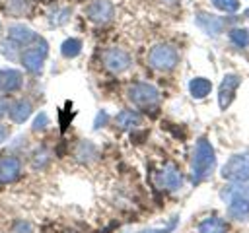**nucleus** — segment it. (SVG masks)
Here are the masks:
<instances>
[{
    "label": "nucleus",
    "instance_id": "obj_15",
    "mask_svg": "<svg viewBox=\"0 0 249 233\" xmlns=\"http://www.w3.org/2000/svg\"><path fill=\"white\" fill-rule=\"evenodd\" d=\"M31 113H33V105H31V101H27V99H18V101H14V103L8 107L10 118H12L14 122H18V124L25 122V120L31 116Z\"/></svg>",
    "mask_w": 249,
    "mask_h": 233
},
{
    "label": "nucleus",
    "instance_id": "obj_7",
    "mask_svg": "<svg viewBox=\"0 0 249 233\" xmlns=\"http://www.w3.org/2000/svg\"><path fill=\"white\" fill-rule=\"evenodd\" d=\"M239 83H241V76H239V74L230 72V74H226V76L222 78L220 87H218V107H220L222 111H226V109L231 105Z\"/></svg>",
    "mask_w": 249,
    "mask_h": 233
},
{
    "label": "nucleus",
    "instance_id": "obj_3",
    "mask_svg": "<svg viewBox=\"0 0 249 233\" xmlns=\"http://www.w3.org/2000/svg\"><path fill=\"white\" fill-rule=\"evenodd\" d=\"M126 95L140 109H152V107H156L160 103L158 87L148 83V82H134V83H130L128 89H126Z\"/></svg>",
    "mask_w": 249,
    "mask_h": 233
},
{
    "label": "nucleus",
    "instance_id": "obj_6",
    "mask_svg": "<svg viewBox=\"0 0 249 233\" xmlns=\"http://www.w3.org/2000/svg\"><path fill=\"white\" fill-rule=\"evenodd\" d=\"M101 60H103V66L111 74H123L132 64L130 52L124 50V49H121V47H109V49H105L103 54H101Z\"/></svg>",
    "mask_w": 249,
    "mask_h": 233
},
{
    "label": "nucleus",
    "instance_id": "obj_16",
    "mask_svg": "<svg viewBox=\"0 0 249 233\" xmlns=\"http://www.w3.org/2000/svg\"><path fill=\"white\" fill-rule=\"evenodd\" d=\"M140 122H142V116H140L136 111H132V109H123V111L117 113V116H115V124H117L119 128H123V130L136 128Z\"/></svg>",
    "mask_w": 249,
    "mask_h": 233
},
{
    "label": "nucleus",
    "instance_id": "obj_28",
    "mask_svg": "<svg viewBox=\"0 0 249 233\" xmlns=\"http://www.w3.org/2000/svg\"><path fill=\"white\" fill-rule=\"evenodd\" d=\"M107 120H109V115H107L105 111H99V113H97V116H95V124H93V126H95V128H101Z\"/></svg>",
    "mask_w": 249,
    "mask_h": 233
},
{
    "label": "nucleus",
    "instance_id": "obj_27",
    "mask_svg": "<svg viewBox=\"0 0 249 233\" xmlns=\"http://www.w3.org/2000/svg\"><path fill=\"white\" fill-rule=\"evenodd\" d=\"M175 225H177V216H175L165 227H161V229H146V231H142V233H171V231L175 229Z\"/></svg>",
    "mask_w": 249,
    "mask_h": 233
},
{
    "label": "nucleus",
    "instance_id": "obj_1",
    "mask_svg": "<svg viewBox=\"0 0 249 233\" xmlns=\"http://www.w3.org/2000/svg\"><path fill=\"white\" fill-rule=\"evenodd\" d=\"M216 169V153L212 144L206 138H198L193 150V157H191V179L193 183H200L206 181L212 171Z\"/></svg>",
    "mask_w": 249,
    "mask_h": 233
},
{
    "label": "nucleus",
    "instance_id": "obj_25",
    "mask_svg": "<svg viewBox=\"0 0 249 233\" xmlns=\"http://www.w3.org/2000/svg\"><path fill=\"white\" fill-rule=\"evenodd\" d=\"M68 19H70V8H60V10L53 12V16H51V21H53L54 25H62V23H66Z\"/></svg>",
    "mask_w": 249,
    "mask_h": 233
},
{
    "label": "nucleus",
    "instance_id": "obj_33",
    "mask_svg": "<svg viewBox=\"0 0 249 233\" xmlns=\"http://www.w3.org/2000/svg\"><path fill=\"white\" fill-rule=\"evenodd\" d=\"M169 2H177V0H169Z\"/></svg>",
    "mask_w": 249,
    "mask_h": 233
},
{
    "label": "nucleus",
    "instance_id": "obj_5",
    "mask_svg": "<svg viewBox=\"0 0 249 233\" xmlns=\"http://www.w3.org/2000/svg\"><path fill=\"white\" fill-rule=\"evenodd\" d=\"M220 175H222V179H226L230 183H245V181H249V153L231 155L224 163Z\"/></svg>",
    "mask_w": 249,
    "mask_h": 233
},
{
    "label": "nucleus",
    "instance_id": "obj_19",
    "mask_svg": "<svg viewBox=\"0 0 249 233\" xmlns=\"http://www.w3.org/2000/svg\"><path fill=\"white\" fill-rule=\"evenodd\" d=\"M228 225L222 217H206L198 223V233H226Z\"/></svg>",
    "mask_w": 249,
    "mask_h": 233
},
{
    "label": "nucleus",
    "instance_id": "obj_20",
    "mask_svg": "<svg viewBox=\"0 0 249 233\" xmlns=\"http://www.w3.org/2000/svg\"><path fill=\"white\" fill-rule=\"evenodd\" d=\"M80 52H82V41H80V39L70 37V39L62 41V45H60V54H62L64 58H76Z\"/></svg>",
    "mask_w": 249,
    "mask_h": 233
},
{
    "label": "nucleus",
    "instance_id": "obj_17",
    "mask_svg": "<svg viewBox=\"0 0 249 233\" xmlns=\"http://www.w3.org/2000/svg\"><path fill=\"white\" fill-rule=\"evenodd\" d=\"M212 91V82L206 80V78H193L189 82V93L195 97V99H204L208 93Z\"/></svg>",
    "mask_w": 249,
    "mask_h": 233
},
{
    "label": "nucleus",
    "instance_id": "obj_24",
    "mask_svg": "<svg viewBox=\"0 0 249 233\" xmlns=\"http://www.w3.org/2000/svg\"><path fill=\"white\" fill-rule=\"evenodd\" d=\"M8 10L14 16H23L29 10V2L27 0H8Z\"/></svg>",
    "mask_w": 249,
    "mask_h": 233
},
{
    "label": "nucleus",
    "instance_id": "obj_29",
    "mask_svg": "<svg viewBox=\"0 0 249 233\" xmlns=\"http://www.w3.org/2000/svg\"><path fill=\"white\" fill-rule=\"evenodd\" d=\"M8 138V126H4V124H0V144L4 142Z\"/></svg>",
    "mask_w": 249,
    "mask_h": 233
},
{
    "label": "nucleus",
    "instance_id": "obj_32",
    "mask_svg": "<svg viewBox=\"0 0 249 233\" xmlns=\"http://www.w3.org/2000/svg\"><path fill=\"white\" fill-rule=\"evenodd\" d=\"M0 33H2V23H0Z\"/></svg>",
    "mask_w": 249,
    "mask_h": 233
},
{
    "label": "nucleus",
    "instance_id": "obj_22",
    "mask_svg": "<svg viewBox=\"0 0 249 233\" xmlns=\"http://www.w3.org/2000/svg\"><path fill=\"white\" fill-rule=\"evenodd\" d=\"M214 8H218L220 12H226V14H233L239 10V0H210Z\"/></svg>",
    "mask_w": 249,
    "mask_h": 233
},
{
    "label": "nucleus",
    "instance_id": "obj_30",
    "mask_svg": "<svg viewBox=\"0 0 249 233\" xmlns=\"http://www.w3.org/2000/svg\"><path fill=\"white\" fill-rule=\"evenodd\" d=\"M8 107H10V105H6V103H4L2 99H0V118H2V116H4L6 113H8Z\"/></svg>",
    "mask_w": 249,
    "mask_h": 233
},
{
    "label": "nucleus",
    "instance_id": "obj_21",
    "mask_svg": "<svg viewBox=\"0 0 249 233\" xmlns=\"http://www.w3.org/2000/svg\"><path fill=\"white\" fill-rule=\"evenodd\" d=\"M230 41L237 49H245V47H249V31L243 29V27H233L230 31Z\"/></svg>",
    "mask_w": 249,
    "mask_h": 233
},
{
    "label": "nucleus",
    "instance_id": "obj_26",
    "mask_svg": "<svg viewBox=\"0 0 249 233\" xmlns=\"http://www.w3.org/2000/svg\"><path fill=\"white\" fill-rule=\"evenodd\" d=\"M47 124H49V116H47V113H39L37 116H35V120H33V130L35 132H39V130H45L47 128Z\"/></svg>",
    "mask_w": 249,
    "mask_h": 233
},
{
    "label": "nucleus",
    "instance_id": "obj_2",
    "mask_svg": "<svg viewBox=\"0 0 249 233\" xmlns=\"http://www.w3.org/2000/svg\"><path fill=\"white\" fill-rule=\"evenodd\" d=\"M148 64L158 72H169L179 64V52L167 43L156 45L148 52Z\"/></svg>",
    "mask_w": 249,
    "mask_h": 233
},
{
    "label": "nucleus",
    "instance_id": "obj_9",
    "mask_svg": "<svg viewBox=\"0 0 249 233\" xmlns=\"http://www.w3.org/2000/svg\"><path fill=\"white\" fill-rule=\"evenodd\" d=\"M226 204H228V214H230V217L239 219V221H243V219L249 217V196H247L245 186H241L239 192L233 194Z\"/></svg>",
    "mask_w": 249,
    "mask_h": 233
},
{
    "label": "nucleus",
    "instance_id": "obj_10",
    "mask_svg": "<svg viewBox=\"0 0 249 233\" xmlns=\"http://www.w3.org/2000/svg\"><path fill=\"white\" fill-rule=\"evenodd\" d=\"M8 39H10L14 45H18V47H29V45H33L39 37H37V33H35L31 27L21 25V23H16V25H10V27H8Z\"/></svg>",
    "mask_w": 249,
    "mask_h": 233
},
{
    "label": "nucleus",
    "instance_id": "obj_31",
    "mask_svg": "<svg viewBox=\"0 0 249 233\" xmlns=\"http://www.w3.org/2000/svg\"><path fill=\"white\" fill-rule=\"evenodd\" d=\"M245 190H247V196H249V186H245Z\"/></svg>",
    "mask_w": 249,
    "mask_h": 233
},
{
    "label": "nucleus",
    "instance_id": "obj_4",
    "mask_svg": "<svg viewBox=\"0 0 249 233\" xmlns=\"http://www.w3.org/2000/svg\"><path fill=\"white\" fill-rule=\"evenodd\" d=\"M47 52H49V47H47V41L45 39H37L33 45L25 47L19 54V60H21V66L31 72V74H39L43 70V64H45V58H47Z\"/></svg>",
    "mask_w": 249,
    "mask_h": 233
},
{
    "label": "nucleus",
    "instance_id": "obj_23",
    "mask_svg": "<svg viewBox=\"0 0 249 233\" xmlns=\"http://www.w3.org/2000/svg\"><path fill=\"white\" fill-rule=\"evenodd\" d=\"M49 159H51V153H49V150H45V148H39V150L33 153V159H31V163H33V167H35V169H43V167L49 163Z\"/></svg>",
    "mask_w": 249,
    "mask_h": 233
},
{
    "label": "nucleus",
    "instance_id": "obj_8",
    "mask_svg": "<svg viewBox=\"0 0 249 233\" xmlns=\"http://www.w3.org/2000/svg\"><path fill=\"white\" fill-rule=\"evenodd\" d=\"M86 16L88 19H91L93 23L97 25H103L107 21L113 19L115 16V6L111 0H91L88 6H86Z\"/></svg>",
    "mask_w": 249,
    "mask_h": 233
},
{
    "label": "nucleus",
    "instance_id": "obj_13",
    "mask_svg": "<svg viewBox=\"0 0 249 233\" xmlns=\"http://www.w3.org/2000/svg\"><path fill=\"white\" fill-rule=\"evenodd\" d=\"M160 184L167 190H179L183 184V175L175 163H167L160 173Z\"/></svg>",
    "mask_w": 249,
    "mask_h": 233
},
{
    "label": "nucleus",
    "instance_id": "obj_14",
    "mask_svg": "<svg viewBox=\"0 0 249 233\" xmlns=\"http://www.w3.org/2000/svg\"><path fill=\"white\" fill-rule=\"evenodd\" d=\"M195 21H196V25H198L202 31H206L208 35H218V33H222V29H224V21H222L218 16H212V14L198 12L196 17H195Z\"/></svg>",
    "mask_w": 249,
    "mask_h": 233
},
{
    "label": "nucleus",
    "instance_id": "obj_11",
    "mask_svg": "<svg viewBox=\"0 0 249 233\" xmlns=\"http://www.w3.org/2000/svg\"><path fill=\"white\" fill-rule=\"evenodd\" d=\"M21 175V161L16 155H6L0 159V183H14Z\"/></svg>",
    "mask_w": 249,
    "mask_h": 233
},
{
    "label": "nucleus",
    "instance_id": "obj_18",
    "mask_svg": "<svg viewBox=\"0 0 249 233\" xmlns=\"http://www.w3.org/2000/svg\"><path fill=\"white\" fill-rule=\"evenodd\" d=\"M76 157H78V161H82V163H89V161H93L95 159V155H97V148H95V144L93 142H89V140H82L78 146H76Z\"/></svg>",
    "mask_w": 249,
    "mask_h": 233
},
{
    "label": "nucleus",
    "instance_id": "obj_12",
    "mask_svg": "<svg viewBox=\"0 0 249 233\" xmlns=\"http://www.w3.org/2000/svg\"><path fill=\"white\" fill-rule=\"evenodd\" d=\"M23 85V74L16 68H2L0 70V91L2 93H14L21 89Z\"/></svg>",
    "mask_w": 249,
    "mask_h": 233
}]
</instances>
